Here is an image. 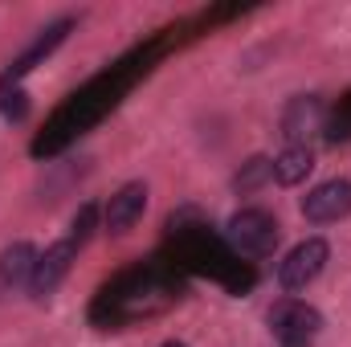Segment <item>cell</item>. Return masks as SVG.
<instances>
[{
    "label": "cell",
    "instance_id": "obj_9",
    "mask_svg": "<svg viewBox=\"0 0 351 347\" xmlns=\"http://www.w3.org/2000/svg\"><path fill=\"white\" fill-rule=\"evenodd\" d=\"M311 172H315V152H311L306 143H290L286 152L274 156V180H278L282 188H298Z\"/></svg>",
    "mask_w": 351,
    "mask_h": 347
},
{
    "label": "cell",
    "instance_id": "obj_5",
    "mask_svg": "<svg viewBox=\"0 0 351 347\" xmlns=\"http://www.w3.org/2000/svg\"><path fill=\"white\" fill-rule=\"evenodd\" d=\"M302 217L311 225H335L351 217V180H323L302 196Z\"/></svg>",
    "mask_w": 351,
    "mask_h": 347
},
{
    "label": "cell",
    "instance_id": "obj_13",
    "mask_svg": "<svg viewBox=\"0 0 351 347\" xmlns=\"http://www.w3.org/2000/svg\"><path fill=\"white\" fill-rule=\"evenodd\" d=\"M0 115H4V119H16V123L29 115V102H25V94H21L16 86L0 90Z\"/></svg>",
    "mask_w": 351,
    "mask_h": 347
},
{
    "label": "cell",
    "instance_id": "obj_14",
    "mask_svg": "<svg viewBox=\"0 0 351 347\" xmlns=\"http://www.w3.org/2000/svg\"><path fill=\"white\" fill-rule=\"evenodd\" d=\"M160 347H188V344H180V339H168V344H160Z\"/></svg>",
    "mask_w": 351,
    "mask_h": 347
},
{
    "label": "cell",
    "instance_id": "obj_1",
    "mask_svg": "<svg viewBox=\"0 0 351 347\" xmlns=\"http://www.w3.org/2000/svg\"><path fill=\"white\" fill-rule=\"evenodd\" d=\"M225 237H229V246H233L237 254H245V258H269V254L278 250V241H282V225H278V217L265 213V208H241V213L229 217Z\"/></svg>",
    "mask_w": 351,
    "mask_h": 347
},
{
    "label": "cell",
    "instance_id": "obj_6",
    "mask_svg": "<svg viewBox=\"0 0 351 347\" xmlns=\"http://www.w3.org/2000/svg\"><path fill=\"white\" fill-rule=\"evenodd\" d=\"M143 213H147V184H143V180H131V184H123V188L106 200V208H102V229H106L110 237H127V233L143 221Z\"/></svg>",
    "mask_w": 351,
    "mask_h": 347
},
{
    "label": "cell",
    "instance_id": "obj_8",
    "mask_svg": "<svg viewBox=\"0 0 351 347\" xmlns=\"http://www.w3.org/2000/svg\"><path fill=\"white\" fill-rule=\"evenodd\" d=\"M319 119H323V102H319L315 94H298V98H290L286 110H282V135H286L290 143H298L306 131L319 127Z\"/></svg>",
    "mask_w": 351,
    "mask_h": 347
},
{
    "label": "cell",
    "instance_id": "obj_12",
    "mask_svg": "<svg viewBox=\"0 0 351 347\" xmlns=\"http://www.w3.org/2000/svg\"><path fill=\"white\" fill-rule=\"evenodd\" d=\"M94 225H98V208L94 204H82L78 213H74V221H70V241L82 250L90 241V233H94Z\"/></svg>",
    "mask_w": 351,
    "mask_h": 347
},
{
    "label": "cell",
    "instance_id": "obj_3",
    "mask_svg": "<svg viewBox=\"0 0 351 347\" xmlns=\"http://www.w3.org/2000/svg\"><path fill=\"white\" fill-rule=\"evenodd\" d=\"M327 261H331V246L323 237H306V241H298L286 258L278 261V286L294 298V294H302L327 270Z\"/></svg>",
    "mask_w": 351,
    "mask_h": 347
},
{
    "label": "cell",
    "instance_id": "obj_2",
    "mask_svg": "<svg viewBox=\"0 0 351 347\" xmlns=\"http://www.w3.org/2000/svg\"><path fill=\"white\" fill-rule=\"evenodd\" d=\"M269 335L278 347H315V339L323 335V315L286 294L269 307Z\"/></svg>",
    "mask_w": 351,
    "mask_h": 347
},
{
    "label": "cell",
    "instance_id": "obj_11",
    "mask_svg": "<svg viewBox=\"0 0 351 347\" xmlns=\"http://www.w3.org/2000/svg\"><path fill=\"white\" fill-rule=\"evenodd\" d=\"M274 180V160L269 156H254V160H245L237 172H233V192H241V196H250V192H258Z\"/></svg>",
    "mask_w": 351,
    "mask_h": 347
},
{
    "label": "cell",
    "instance_id": "obj_7",
    "mask_svg": "<svg viewBox=\"0 0 351 347\" xmlns=\"http://www.w3.org/2000/svg\"><path fill=\"white\" fill-rule=\"evenodd\" d=\"M74 258H78V246H74L70 237L45 246V254H37V265H33L29 294H33V298H49V294L66 282V274L74 270Z\"/></svg>",
    "mask_w": 351,
    "mask_h": 347
},
{
    "label": "cell",
    "instance_id": "obj_4",
    "mask_svg": "<svg viewBox=\"0 0 351 347\" xmlns=\"http://www.w3.org/2000/svg\"><path fill=\"white\" fill-rule=\"evenodd\" d=\"M70 29H74V16H58V21H49L29 45H25V53H16L4 70H0V90H8V86H16L25 74H33L45 58H53L58 53V45L70 37Z\"/></svg>",
    "mask_w": 351,
    "mask_h": 347
},
{
    "label": "cell",
    "instance_id": "obj_10",
    "mask_svg": "<svg viewBox=\"0 0 351 347\" xmlns=\"http://www.w3.org/2000/svg\"><path fill=\"white\" fill-rule=\"evenodd\" d=\"M33 265H37V250H33L29 241H12V246L0 254V286H4V290L29 286Z\"/></svg>",
    "mask_w": 351,
    "mask_h": 347
}]
</instances>
